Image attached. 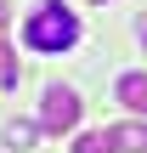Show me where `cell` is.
I'll list each match as a JSON object with an SVG mask.
<instances>
[{
  "label": "cell",
  "mask_w": 147,
  "mask_h": 153,
  "mask_svg": "<svg viewBox=\"0 0 147 153\" xmlns=\"http://www.w3.org/2000/svg\"><path fill=\"white\" fill-rule=\"evenodd\" d=\"M0 68H11V51H6V40H0Z\"/></svg>",
  "instance_id": "8"
},
{
  "label": "cell",
  "mask_w": 147,
  "mask_h": 153,
  "mask_svg": "<svg viewBox=\"0 0 147 153\" xmlns=\"http://www.w3.org/2000/svg\"><path fill=\"white\" fill-rule=\"evenodd\" d=\"M108 142H113V153H147V119L136 114V119L113 125V131H108Z\"/></svg>",
  "instance_id": "4"
},
{
  "label": "cell",
  "mask_w": 147,
  "mask_h": 153,
  "mask_svg": "<svg viewBox=\"0 0 147 153\" xmlns=\"http://www.w3.org/2000/svg\"><path fill=\"white\" fill-rule=\"evenodd\" d=\"M74 153H113V142H108V131H85L74 142Z\"/></svg>",
  "instance_id": "6"
},
{
  "label": "cell",
  "mask_w": 147,
  "mask_h": 153,
  "mask_svg": "<svg viewBox=\"0 0 147 153\" xmlns=\"http://www.w3.org/2000/svg\"><path fill=\"white\" fill-rule=\"evenodd\" d=\"M6 23H11V6H6V0H0V34H6Z\"/></svg>",
  "instance_id": "7"
},
{
  "label": "cell",
  "mask_w": 147,
  "mask_h": 153,
  "mask_svg": "<svg viewBox=\"0 0 147 153\" xmlns=\"http://www.w3.org/2000/svg\"><path fill=\"white\" fill-rule=\"evenodd\" d=\"M40 125H45L51 136L74 131V125H79V91H74V85H45V102H40Z\"/></svg>",
  "instance_id": "2"
},
{
  "label": "cell",
  "mask_w": 147,
  "mask_h": 153,
  "mask_svg": "<svg viewBox=\"0 0 147 153\" xmlns=\"http://www.w3.org/2000/svg\"><path fill=\"white\" fill-rule=\"evenodd\" d=\"M113 102H125L130 114H142V119H147V74H142V68H130V74L113 79Z\"/></svg>",
  "instance_id": "3"
},
{
  "label": "cell",
  "mask_w": 147,
  "mask_h": 153,
  "mask_svg": "<svg viewBox=\"0 0 147 153\" xmlns=\"http://www.w3.org/2000/svg\"><path fill=\"white\" fill-rule=\"evenodd\" d=\"M136 34H142V45H147V17H142V23H136Z\"/></svg>",
  "instance_id": "9"
},
{
  "label": "cell",
  "mask_w": 147,
  "mask_h": 153,
  "mask_svg": "<svg viewBox=\"0 0 147 153\" xmlns=\"http://www.w3.org/2000/svg\"><path fill=\"white\" fill-rule=\"evenodd\" d=\"M40 131H45V125H40V119H6V148H34V136H40Z\"/></svg>",
  "instance_id": "5"
},
{
  "label": "cell",
  "mask_w": 147,
  "mask_h": 153,
  "mask_svg": "<svg viewBox=\"0 0 147 153\" xmlns=\"http://www.w3.org/2000/svg\"><path fill=\"white\" fill-rule=\"evenodd\" d=\"M23 45L28 51H74L79 45V17L62 0H40L23 23Z\"/></svg>",
  "instance_id": "1"
}]
</instances>
